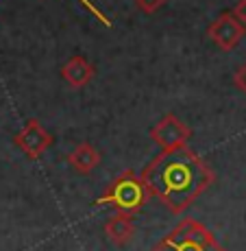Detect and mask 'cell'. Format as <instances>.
Returning a JSON list of instances; mask_svg holds the SVG:
<instances>
[{
	"label": "cell",
	"mask_w": 246,
	"mask_h": 251,
	"mask_svg": "<svg viewBox=\"0 0 246 251\" xmlns=\"http://www.w3.org/2000/svg\"><path fill=\"white\" fill-rule=\"evenodd\" d=\"M153 197H157L172 214H183L216 181V173L190 147L161 151L142 171Z\"/></svg>",
	"instance_id": "6da1fadb"
},
{
	"label": "cell",
	"mask_w": 246,
	"mask_h": 251,
	"mask_svg": "<svg viewBox=\"0 0 246 251\" xmlns=\"http://www.w3.org/2000/svg\"><path fill=\"white\" fill-rule=\"evenodd\" d=\"M151 199H153V192L148 190L144 177L137 175L135 171H124L122 175L112 179V183L105 188L103 195L96 199L94 205H109L115 212L135 214Z\"/></svg>",
	"instance_id": "7a4b0ae2"
},
{
	"label": "cell",
	"mask_w": 246,
	"mask_h": 251,
	"mask_svg": "<svg viewBox=\"0 0 246 251\" xmlns=\"http://www.w3.org/2000/svg\"><path fill=\"white\" fill-rule=\"evenodd\" d=\"M151 251H226L201 221L183 219Z\"/></svg>",
	"instance_id": "3957f363"
},
{
	"label": "cell",
	"mask_w": 246,
	"mask_h": 251,
	"mask_svg": "<svg viewBox=\"0 0 246 251\" xmlns=\"http://www.w3.org/2000/svg\"><path fill=\"white\" fill-rule=\"evenodd\" d=\"M192 138V129L177 118L175 114H166L161 120L151 129V140L161 147V151H170V149L185 147L187 140Z\"/></svg>",
	"instance_id": "277c9868"
},
{
	"label": "cell",
	"mask_w": 246,
	"mask_h": 251,
	"mask_svg": "<svg viewBox=\"0 0 246 251\" xmlns=\"http://www.w3.org/2000/svg\"><path fill=\"white\" fill-rule=\"evenodd\" d=\"M244 35H246L244 24L229 11L220 13V16L207 26V37L218 48H223V50H233V48L244 40Z\"/></svg>",
	"instance_id": "5b68a950"
},
{
	"label": "cell",
	"mask_w": 246,
	"mask_h": 251,
	"mask_svg": "<svg viewBox=\"0 0 246 251\" xmlns=\"http://www.w3.org/2000/svg\"><path fill=\"white\" fill-rule=\"evenodd\" d=\"M13 144L28 157V160H37L46 153V149L52 144V133H48L44 127H42L40 120H28L26 125L16 133L13 138Z\"/></svg>",
	"instance_id": "8992f818"
},
{
	"label": "cell",
	"mask_w": 246,
	"mask_h": 251,
	"mask_svg": "<svg viewBox=\"0 0 246 251\" xmlns=\"http://www.w3.org/2000/svg\"><path fill=\"white\" fill-rule=\"evenodd\" d=\"M105 236L115 247L131 243V238L135 236V216L129 214V212H115L105 223Z\"/></svg>",
	"instance_id": "52a82bcc"
},
{
	"label": "cell",
	"mask_w": 246,
	"mask_h": 251,
	"mask_svg": "<svg viewBox=\"0 0 246 251\" xmlns=\"http://www.w3.org/2000/svg\"><path fill=\"white\" fill-rule=\"evenodd\" d=\"M94 75H96L94 66H91L89 61L85 59V57H81V55L72 57L70 61H66L64 64V68H61V76H64V81L74 90H81V88H85V85H89L91 79H94Z\"/></svg>",
	"instance_id": "ba28073f"
},
{
	"label": "cell",
	"mask_w": 246,
	"mask_h": 251,
	"mask_svg": "<svg viewBox=\"0 0 246 251\" xmlns=\"http://www.w3.org/2000/svg\"><path fill=\"white\" fill-rule=\"evenodd\" d=\"M66 160L76 173H79V175H89V173H94L96 168H98L100 153H98V149L91 147V144L81 142L67 153Z\"/></svg>",
	"instance_id": "9c48e42d"
},
{
	"label": "cell",
	"mask_w": 246,
	"mask_h": 251,
	"mask_svg": "<svg viewBox=\"0 0 246 251\" xmlns=\"http://www.w3.org/2000/svg\"><path fill=\"white\" fill-rule=\"evenodd\" d=\"M166 2L168 0H135V7H137L142 13H148V16H151V13H157Z\"/></svg>",
	"instance_id": "30bf717a"
},
{
	"label": "cell",
	"mask_w": 246,
	"mask_h": 251,
	"mask_svg": "<svg viewBox=\"0 0 246 251\" xmlns=\"http://www.w3.org/2000/svg\"><path fill=\"white\" fill-rule=\"evenodd\" d=\"M79 2H81V4H83V7H85V9H88V11L91 13V16H96V18H98V20H100V22H103V24H105V26H112V20H109V18H107V16H105V13H103V11H100V9H98V7H96V4H91V0H79Z\"/></svg>",
	"instance_id": "8fae6325"
},
{
	"label": "cell",
	"mask_w": 246,
	"mask_h": 251,
	"mask_svg": "<svg viewBox=\"0 0 246 251\" xmlns=\"http://www.w3.org/2000/svg\"><path fill=\"white\" fill-rule=\"evenodd\" d=\"M233 85L238 88L240 92H244L246 94V61L242 66H240L238 70H235V75H233Z\"/></svg>",
	"instance_id": "7c38bea8"
},
{
	"label": "cell",
	"mask_w": 246,
	"mask_h": 251,
	"mask_svg": "<svg viewBox=\"0 0 246 251\" xmlns=\"http://www.w3.org/2000/svg\"><path fill=\"white\" fill-rule=\"evenodd\" d=\"M233 16L238 18V20L244 24V28H246V0H240V2L235 4V9H233Z\"/></svg>",
	"instance_id": "4fadbf2b"
}]
</instances>
